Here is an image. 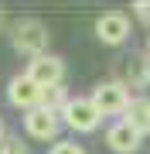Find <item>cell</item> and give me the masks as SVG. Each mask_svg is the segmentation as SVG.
Segmentation results:
<instances>
[{
	"mask_svg": "<svg viewBox=\"0 0 150 154\" xmlns=\"http://www.w3.org/2000/svg\"><path fill=\"white\" fill-rule=\"evenodd\" d=\"M96 38L102 45H109V48H116L130 38V17L119 14V11H106L99 14V21H96Z\"/></svg>",
	"mask_w": 150,
	"mask_h": 154,
	"instance_id": "cell-6",
	"label": "cell"
},
{
	"mask_svg": "<svg viewBox=\"0 0 150 154\" xmlns=\"http://www.w3.org/2000/svg\"><path fill=\"white\" fill-rule=\"evenodd\" d=\"M133 11L140 14V21H147V24H150V0H140V4L133 7Z\"/></svg>",
	"mask_w": 150,
	"mask_h": 154,
	"instance_id": "cell-13",
	"label": "cell"
},
{
	"mask_svg": "<svg viewBox=\"0 0 150 154\" xmlns=\"http://www.w3.org/2000/svg\"><path fill=\"white\" fill-rule=\"evenodd\" d=\"M58 116L55 110H48V106H38V110H31V113H24V130L31 134L34 140H55V134H58Z\"/></svg>",
	"mask_w": 150,
	"mask_h": 154,
	"instance_id": "cell-7",
	"label": "cell"
},
{
	"mask_svg": "<svg viewBox=\"0 0 150 154\" xmlns=\"http://www.w3.org/2000/svg\"><path fill=\"white\" fill-rule=\"evenodd\" d=\"M4 137H7V134H4V120H0V140H4Z\"/></svg>",
	"mask_w": 150,
	"mask_h": 154,
	"instance_id": "cell-15",
	"label": "cell"
},
{
	"mask_svg": "<svg viewBox=\"0 0 150 154\" xmlns=\"http://www.w3.org/2000/svg\"><path fill=\"white\" fill-rule=\"evenodd\" d=\"M147 55H150V41H147Z\"/></svg>",
	"mask_w": 150,
	"mask_h": 154,
	"instance_id": "cell-16",
	"label": "cell"
},
{
	"mask_svg": "<svg viewBox=\"0 0 150 154\" xmlns=\"http://www.w3.org/2000/svg\"><path fill=\"white\" fill-rule=\"evenodd\" d=\"M48 154H85V147H78L75 140H58Z\"/></svg>",
	"mask_w": 150,
	"mask_h": 154,
	"instance_id": "cell-12",
	"label": "cell"
},
{
	"mask_svg": "<svg viewBox=\"0 0 150 154\" xmlns=\"http://www.w3.org/2000/svg\"><path fill=\"white\" fill-rule=\"evenodd\" d=\"M123 79H126V89H143L150 86V55H137L123 62Z\"/></svg>",
	"mask_w": 150,
	"mask_h": 154,
	"instance_id": "cell-9",
	"label": "cell"
},
{
	"mask_svg": "<svg viewBox=\"0 0 150 154\" xmlns=\"http://www.w3.org/2000/svg\"><path fill=\"white\" fill-rule=\"evenodd\" d=\"M10 41H14V51L38 58V55H45V48H48V28L38 17H21L10 28Z\"/></svg>",
	"mask_w": 150,
	"mask_h": 154,
	"instance_id": "cell-1",
	"label": "cell"
},
{
	"mask_svg": "<svg viewBox=\"0 0 150 154\" xmlns=\"http://www.w3.org/2000/svg\"><path fill=\"white\" fill-rule=\"evenodd\" d=\"M123 123H130L140 134H147L150 130V99H130L126 113H123Z\"/></svg>",
	"mask_w": 150,
	"mask_h": 154,
	"instance_id": "cell-10",
	"label": "cell"
},
{
	"mask_svg": "<svg viewBox=\"0 0 150 154\" xmlns=\"http://www.w3.org/2000/svg\"><path fill=\"white\" fill-rule=\"evenodd\" d=\"M28 75L38 82L41 89H58L61 86V79H65V62H61L58 55H38V58H31V65H28Z\"/></svg>",
	"mask_w": 150,
	"mask_h": 154,
	"instance_id": "cell-5",
	"label": "cell"
},
{
	"mask_svg": "<svg viewBox=\"0 0 150 154\" xmlns=\"http://www.w3.org/2000/svg\"><path fill=\"white\" fill-rule=\"evenodd\" d=\"M92 103H96V110H99L102 116H116V113H126V106H130V89L116 82V79H109V82H99L92 89Z\"/></svg>",
	"mask_w": 150,
	"mask_h": 154,
	"instance_id": "cell-2",
	"label": "cell"
},
{
	"mask_svg": "<svg viewBox=\"0 0 150 154\" xmlns=\"http://www.w3.org/2000/svg\"><path fill=\"white\" fill-rule=\"evenodd\" d=\"M61 120H65V127H72L75 134H92L96 127H99L102 113L96 110V103L85 96V99H68V106L61 110Z\"/></svg>",
	"mask_w": 150,
	"mask_h": 154,
	"instance_id": "cell-4",
	"label": "cell"
},
{
	"mask_svg": "<svg viewBox=\"0 0 150 154\" xmlns=\"http://www.w3.org/2000/svg\"><path fill=\"white\" fill-rule=\"evenodd\" d=\"M0 154H28V147H24L21 137H4L0 140Z\"/></svg>",
	"mask_w": 150,
	"mask_h": 154,
	"instance_id": "cell-11",
	"label": "cell"
},
{
	"mask_svg": "<svg viewBox=\"0 0 150 154\" xmlns=\"http://www.w3.org/2000/svg\"><path fill=\"white\" fill-rule=\"evenodd\" d=\"M7 99H10V106L31 113V110H38V106H45V89L24 72V75H14L10 82H7Z\"/></svg>",
	"mask_w": 150,
	"mask_h": 154,
	"instance_id": "cell-3",
	"label": "cell"
},
{
	"mask_svg": "<svg viewBox=\"0 0 150 154\" xmlns=\"http://www.w3.org/2000/svg\"><path fill=\"white\" fill-rule=\"evenodd\" d=\"M4 28H7V14L0 11V31H4Z\"/></svg>",
	"mask_w": 150,
	"mask_h": 154,
	"instance_id": "cell-14",
	"label": "cell"
},
{
	"mask_svg": "<svg viewBox=\"0 0 150 154\" xmlns=\"http://www.w3.org/2000/svg\"><path fill=\"white\" fill-rule=\"evenodd\" d=\"M106 144L116 154H137L140 144H143V134H140L137 127H130V123H113L109 134H106Z\"/></svg>",
	"mask_w": 150,
	"mask_h": 154,
	"instance_id": "cell-8",
	"label": "cell"
}]
</instances>
